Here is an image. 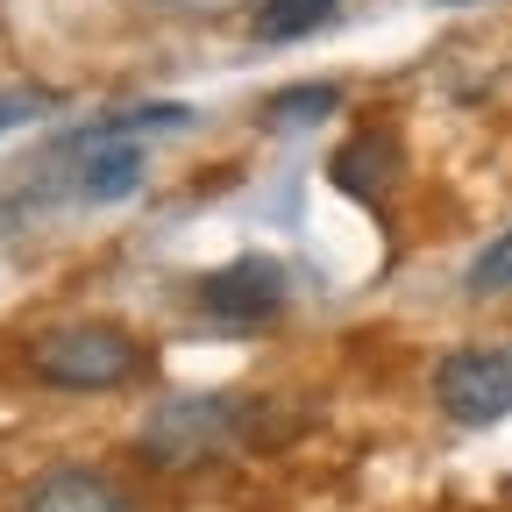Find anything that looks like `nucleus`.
<instances>
[{"mask_svg": "<svg viewBox=\"0 0 512 512\" xmlns=\"http://www.w3.org/2000/svg\"><path fill=\"white\" fill-rule=\"evenodd\" d=\"M29 370L50 392H121L150 377V349L114 320H57L29 342Z\"/></svg>", "mask_w": 512, "mask_h": 512, "instance_id": "1", "label": "nucleus"}, {"mask_svg": "<svg viewBox=\"0 0 512 512\" xmlns=\"http://www.w3.org/2000/svg\"><path fill=\"white\" fill-rule=\"evenodd\" d=\"M342 0H256V22L249 36L256 43H292V36H313L320 22H335Z\"/></svg>", "mask_w": 512, "mask_h": 512, "instance_id": "8", "label": "nucleus"}, {"mask_svg": "<svg viewBox=\"0 0 512 512\" xmlns=\"http://www.w3.org/2000/svg\"><path fill=\"white\" fill-rule=\"evenodd\" d=\"M342 107V93L328 86V79H313V86H285L271 107H264V121L271 128H306V121H328Z\"/></svg>", "mask_w": 512, "mask_h": 512, "instance_id": "9", "label": "nucleus"}, {"mask_svg": "<svg viewBox=\"0 0 512 512\" xmlns=\"http://www.w3.org/2000/svg\"><path fill=\"white\" fill-rule=\"evenodd\" d=\"M192 299H200V313L214 320V328L256 335V328H271V320L285 313L292 278H285V264H278V256L249 249V256H235V264H214L200 285H192Z\"/></svg>", "mask_w": 512, "mask_h": 512, "instance_id": "3", "label": "nucleus"}, {"mask_svg": "<svg viewBox=\"0 0 512 512\" xmlns=\"http://www.w3.org/2000/svg\"><path fill=\"white\" fill-rule=\"evenodd\" d=\"M406 178V143L392 136V128H363V136H349L335 157H328V185L349 192L356 207H384Z\"/></svg>", "mask_w": 512, "mask_h": 512, "instance_id": "5", "label": "nucleus"}, {"mask_svg": "<svg viewBox=\"0 0 512 512\" xmlns=\"http://www.w3.org/2000/svg\"><path fill=\"white\" fill-rule=\"evenodd\" d=\"M36 114H50V93L43 86H8V93H0V128H22Z\"/></svg>", "mask_w": 512, "mask_h": 512, "instance_id": "12", "label": "nucleus"}, {"mask_svg": "<svg viewBox=\"0 0 512 512\" xmlns=\"http://www.w3.org/2000/svg\"><path fill=\"white\" fill-rule=\"evenodd\" d=\"M434 406L456 427H498L512 413V349H456L434 363Z\"/></svg>", "mask_w": 512, "mask_h": 512, "instance_id": "4", "label": "nucleus"}, {"mask_svg": "<svg viewBox=\"0 0 512 512\" xmlns=\"http://www.w3.org/2000/svg\"><path fill=\"white\" fill-rule=\"evenodd\" d=\"M185 121H192V107L150 100V107H121V114H107L100 128H107V136H143V128H185Z\"/></svg>", "mask_w": 512, "mask_h": 512, "instance_id": "11", "label": "nucleus"}, {"mask_svg": "<svg viewBox=\"0 0 512 512\" xmlns=\"http://www.w3.org/2000/svg\"><path fill=\"white\" fill-rule=\"evenodd\" d=\"M477 299H505L512 292V228L498 235V242H484L477 249V264H470V278H463Z\"/></svg>", "mask_w": 512, "mask_h": 512, "instance_id": "10", "label": "nucleus"}, {"mask_svg": "<svg viewBox=\"0 0 512 512\" xmlns=\"http://www.w3.org/2000/svg\"><path fill=\"white\" fill-rule=\"evenodd\" d=\"M136 185H143V143L93 128V136L79 143V157H72V192H79V200H93V207H114V200H128Z\"/></svg>", "mask_w": 512, "mask_h": 512, "instance_id": "6", "label": "nucleus"}, {"mask_svg": "<svg viewBox=\"0 0 512 512\" xmlns=\"http://www.w3.org/2000/svg\"><path fill=\"white\" fill-rule=\"evenodd\" d=\"M448 8H456V0H448Z\"/></svg>", "mask_w": 512, "mask_h": 512, "instance_id": "13", "label": "nucleus"}, {"mask_svg": "<svg viewBox=\"0 0 512 512\" xmlns=\"http://www.w3.org/2000/svg\"><path fill=\"white\" fill-rule=\"evenodd\" d=\"M242 413H249V406H235L228 392H178V399H164V406L143 413V427H136V463H150L157 477L207 470V463H221L228 448H235Z\"/></svg>", "mask_w": 512, "mask_h": 512, "instance_id": "2", "label": "nucleus"}, {"mask_svg": "<svg viewBox=\"0 0 512 512\" xmlns=\"http://www.w3.org/2000/svg\"><path fill=\"white\" fill-rule=\"evenodd\" d=\"M15 512H128V498H121L100 470H86V463H57V470H43V477L22 491Z\"/></svg>", "mask_w": 512, "mask_h": 512, "instance_id": "7", "label": "nucleus"}]
</instances>
